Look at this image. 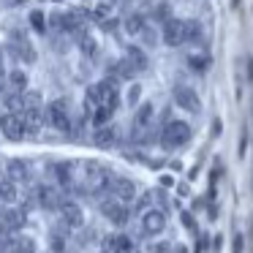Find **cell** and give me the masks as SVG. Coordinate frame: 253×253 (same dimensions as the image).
Segmentation results:
<instances>
[{
    "label": "cell",
    "mask_w": 253,
    "mask_h": 253,
    "mask_svg": "<svg viewBox=\"0 0 253 253\" xmlns=\"http://www.w3.org/2000/svg\"><path fill=\"white\" fill-rule=\"evenodd\" d=\"M44 120L57 131H71V112H68V101L66 98H55L44 112Z\"/></svg>",
    "instance_id": "cell-1"
},
{
    "label": "cell",
    "mask_w": 253,
    "mask_h": 253,
    "mask_svg": "<svg viewBox=\"0 0 253 253\" xmlns=\"http://www.w3.org/2000/svg\"><path fill=\"white\" fill-rule=\"evenodd\" d=\"M0 131L8 142H22L25 139V117L19 112H6V115H0Z\"/></svg>",
    "instance_id": "cell-2"
},
{
    "label": "cell",
    "mask_w": 253,
    "mask_h": 253,
    "mask_svg": "<svg viewBox=\"0 0 253 253\" xmlns=\"http://www.w3.org/2000/svg\"><path fill=\"white\" fill-rule=\"evenodd\" d=\"M101 215H104L112 226H126L131 212H128V204H123L120 199H104V202H101Z\"/></svg>",
    "instance_id": "cell-3"
},
{
    "label": "cell",
    "mask_w": 253,
    "mask_h": 253,
    "mask_svg": "<svg viewBox=\"0 0 253 253\" xmlns=\"http://www.w3.org/2000/svg\"><path fill=\"white\" fill-rule=\"evenodd\" d=\"M193 136L191 126L182 120H171L169 126H164V142L169 147H180V144H188V139Z\"/></svg>",
    "instance_id": "cell-4"
},
{
    "label": "cell",
    "mask_w": 253,
    "mask_h": 253,
    "mask_svg": "<svg viewBox=\"0 0 253 253\" xmlns=\"http://www.w3.org/2000/svg\"><path fill=\"white\" fill-rule=\"evenodd\" d=\"M161 39H164L166 46H180L188 41V22H182V19H169V22L164 25V30H161Z\"/></svg>",
    "instance_id": "cell-5"
},
{
    "label": "cell",
    "mask_w": 253,
    "mask_h": 253,
    "mask_svg": "<svg viewBox=\"0 0 253 253\" xmlns=\"http://www.w3.org/2000/svg\"><path fill=\"white\" fill-rule=\"evenodd\" d=\"M174 104L180 106L182 112H199L202 109V101H199L196 90L188 87V84H177L174 87Z\"/></svg>",
    "instance_id": "cell-6"
},
{
    "label": "cell",
    "mask_w": 253,
    "mask_h": 253,
    "mask_svg": "<svg viewBox=\"0 0 253 253\" xmlns=\"http://www.w3.org/2000/svg\"><path fill=\"white\" fill-rule=\"evenodd\" d=\"M164 226H166V215L161 212V210H147V212L142 215V234L155 237V234L164 231Z\"/></svg>",
    "instance_id": "cell-7"
},
{
    "label": "cell",
    "mask_w": 253,
    "mask_h": 253,
    "mask_svg": "<svg viewBox=\"0 0 253 253\" xmlns=\"http://www.w3.org/2000/svg\"><path fill=\"white\" fill-rule=\"evenodd\" d=\"M6 177L11 182H30V166L22 158H11L6 161Z\"/></svg>",
    "instance_id": "cell-8"
},
{
    "label": "cell",
    "mask_w": 253,
    "mask_h": 253,
    "mask_svg": "<svg viewBox=\"0 0 253 253\" xmlns=\"http://www.w3.org/2000/svg\"><path fill=\"white\" fill-rule=\"evenodd\" d=\"M36 199H39V204L46 210H60L63 207L60 196H57V191L52 185H39L36 188Z\"/></svg>",
    "instance_id": "cell-9"
},
{
    "label": "cell",
    "mask_w": 253,
    "mask_h": 253,
    "mask_svg": "<svg viewBox=\"0 0 253 253\" xmlns=\"http://www.w3.org/2000/svg\"><path fill=\"white\" fill-rule=\"evenodd\" d=\"M104 251L106 253H133V240L126 234H112L104 242Z\"/></svg>",
    "instance_id": "cell-10"
},
{
    "label": "cell",
    "mask_w": 253,
    "mask_h": 253,
    "mask_svg": "<svg viewBox=\"0 0 253 253\" xmlns=\"http://www.w3.org/2000/svg\"><path fill=\"white\" fill-rule=\"evenodd\" d=\"M25 117V131L30 133V136H39L41 133V123H44V115H41V109H36V106H28V109L22 112Z\"/></svg>",
    "instance_id": "cell-11"
},
{
    "label": "cell",
    "mask_w": 253,
    "mask_h": 253,
    "mask_svg": "<svg viewBox=\"0 0 253 253\" xmlns=\"http://www.w3.org/2000/svg\"><path fill=\"white\" fill-rule=\"evenodd\" d=\"M112 193H115V199H120V202L126 204V202H131V199L136 196V185H133V180H128V177H117Z\"/></svg>",
    "instance_id": "cell-12"
},
{
    "label": "cell",
    "mask_w": 253,
    "mask_h": 253,
    "mask_svg": "<svg viewBox=\"0 0 253 253\" xmlns=\"http://www.w3.org/2000/svg\"><path fill=\"white\" fill-rule=\"evenodd\" d=\"M126 63L133 68V71H144V68L150 66V60H147V55H144L142 46H128L126 49Z\"/></svg>",
    "instance_id": "cell-13"
},
{
    "label": "cell",
    "mask_w": 253,
    "mask_h": 253,
    "mask_svg": "<svg viewBox=\"0 0 253 253\" xmlns=\"http://www.w3.org/2000/svg\"><path fill=\"white\" fill-rule=\"evenodd\" d=\"M60 212H63V220H66L68 226H74V229H79V226L84 223V215H82V210L77 207V202H63Z\"/></svg>",
    "instance_id": "cell-14"
},
{
    "label": "cell",
    "mask_w": 253,
    "mask_h": 253,
    "mask_svg": "<svg viewBox=\"0 0 253 253\" xmlns=\"http://www.w3.org/2000/svg\"><path fill=\"white\" fill-rule=\"evenodd\" d=\"M8 90H11V93H19V95L28 93V74H25L22 68L8 71Z\"/></svg>",
    "instance_id": "cell-15"
},
{
    "label": "cell",
    "mask_w": 253,
    "mask_h": 253,
    "mask_svg": "<svg viewBox=\"0 0 253 253\" xmlns=\"http://www.w3.org/2000/svg\"><path fill=\"white\" fill-rule=\"evenodd\" d=\"M3 223H6V231H19L25 226V212L22 210H6L3 212Z\"/></svg>",
    "instance_id": "cell-16"
},
{
    "label": "cell",
    "mask_w": 253,
    "mask_h": 253,
    "mask_svg": "<svg viewBox=\"0 0 253 253\" xmlns=\"http://www.w3.org/2000/svg\"><path fill=\"white\" fill-rule=\"evenodd\" d=\"M150 17H153L155 22H164L166 25L171 19V6L166 3V0H155L153 8H150Z\"/></svg>",
    "instance_id": "cell-17"
},
{
    "label": "cell",
    "mask_w": 253,
    "mask_h": 253,
    "mask_svg": "<svg viewBox=\"0 0 253 253\" xmlns=\"http://www.w3.org/2000/svg\"><path fill=\"white\" fill-rule=\"evenodd\" d=\"M8 253H36V240L33 237H17V240L8 242Z\"/></svg>",
    "instance_id": "cell-18"
},
{
    "label": "cell",
    "mask_w": 253,
    "mask_h": 253,
    "mask_svg": "<svg viewBox=\"0 0 253 253\" xmlns=\"http://www.w3.org/2000/svg\"><path fill=\"white\" fill-rule=\"evenodd\" d=\"M0 202H6V204L17 202V182H11L8 177L0 180Z\"/></svg>",
    "instance_id": "cell-19"
},
{
    "label": "cell",
    "mask_w": 253,
    "mask_h": 253,
    "mask_svg": "<svg viewBox=\"0 0 253 253\" xmlns=\"http://www.w3.org/2000/svg\"><path fill=\"white\" fill-rule=\"evenodd\" d=\"M150 120H153V104L144 101V104L136 109V115H133V123H136L139 128H144V126H150Z\"/></svg>",
    "instance_id": "cell-20"
},
{
    "label": "cell",
    "mask_w": 253,
    "mask_h": 253,
    "mask_svg": "<svg viewBox=\"0 0 253 253\" xmlns=\"http://www.w3.org/2000/svg\"><path fill=\"white\" fill-rule=\"evenodd\" d=\"M49 169L60 185H71V164H49Z\"/></svg>",
    "instance_id": "cell-21"
},
{
    "label": "cell",
    "mask_w": 253,
    "mask_h": 253,
    "mask_svg": "<svg viewBox=\"0 0 253 253\" xmlns=\"http://www.w3.org/2000/svg\"><path fill=\"white\" fill-rule=\"evenodd\" d=\"M117 136H120V131H117V128H101V131H95L93 139H95V144H101V147H109Z\"/></svg>",
    "instance_id": "cell-22"
},
{
    "label": "cell",
    "mask_w": 253,
    "mask_h": 253,
    "mask_svg": "<svg viewBox=\"0 0 253 253\" xmlns=\"http://www.w3.org/2000/svg\"><path fill=\"white\" fill-rule=\"evenodd\" d=\"M126 28H128V33H133V36H139V33H147V25H144V17H139V14H133V17H128Z\"/></svg>",
    "instance_id": "cell-23"
},
{
    "label": "cell",
    "mask_w": 253,
    "mask_h": 253,
    "mask_svg": "<svg viewBox=\"0 0 253 253\" xmlns=\"http://www.w3.org/2000/svg\"><path fill=\"white\" fill-rule=\"evenodd\" d=\"M46 22H49V19H46L41 11H30V25H33L36 33H46Z\"/></svg>",
    "instance_id": "cell-24"
},
{
    "label": "cell",
    "mask_w": 253,
    "mask_h": 253,
    "mask_svg": "<svg viewBox=\"0 0 253 253\" xmlns=\"http://www.w3.org/2000/svg\"><path fill=\"white\" fill-rule=\"evenodd\" d=\"M19 104H22V95L19 93H11V90H8V93L3 95V106H8V112H14Z\"/></svg>",
    "instance_id": "cell-25"
},
{
    "label": "cell",
    "mask_w": 253,
    "mask_h": 253,
    "mask_svg": "<svg viewBox=\"0 0 253 253\" xmlns=\"http://www.w3.org/2000/svg\"><path fill=\"white\" fill-rule=\"evenodd\" d=\"M153 196H155V193H150V191L142 193V196L136 199V212H142V215L147 212V207H150V202H153Z\"/></svg>",
    "instance_id": "cell-26"
},
{
    "label": "cell",
    "mask_w": 253,
    "mask_h": 253,
    "mask_svg": "<svg viewBox=\"0 0 253 253\" xmlns=\"http://www.w3.org/2000/svg\"><path fill=\"white\" fill-rule=\"evenodd\" d=\"M49 248H52L55 253H63V251H66V242H63V234H52V237H49Z\"/></svg>",
    "instance_id": "cell-27"
},
{
    "label": "cell",
    "mask_w": 253,
    "mask_h": 253,
    "mask_svg": "<svg viewBox=\"0 0 253 253\" xmlns=\"http://www.w3.org/2000/svg\"><path fill=\"white\" fill-rule=\"evenodd\" d=\"M199 39H202V25L188 22V41H199Z\"/></svg>",
    "instance_id": "cell-28"
},
{
    "label": "cell",
    "mask_w": 253,
    "mask_h": 253,
    "mask_svg": "<svg viewBox=\"0 0 253 253\" xmlns=\"http://www.w3.org/2000/svg\"><path fill=\"white\" fill-rule=\"evenodd\" d=\"M188 63H191V68H196V71H204V68L210 66V57H188Z\"/></svg>",
    "instance_id": "cell-29"
},
{
    "label": "cell",
    "mask_w": 253,
    "mask_h": 253,
    "mask_svg": "<svg viewBox=\"0 0 253 253\" xmlns=\"http://www.w3.org/2000/svg\"><path fill=\"white\" fill-rule=\"evenodd\" d=\"M82 49H84V55H87V57H95V55H98V44H95V41H82Z\"/></svg>",
    "instance_id": "cell-30"
},
{
    "label": "cell",
    "mask_w": 253,
    "mask_h": 253,
    "mask_svg": "<svg viewBox=\"0 0 253 253\" xmlns=\"http://www.w3.org/2000/svg\"><path fill=\"white\" fill-rule=\"evenodd\" d=\"M180 220H182V223H185V229L196 231V220H193V215L188 212V210H182V212H180Z\"/></svg>",
    "instance_id": "cell-31"
},
{
    "label": "cell",
    "mask_w": 253,
    "mask_h": 253,
    "mask_svg": "<svg viewBox=\"0 0 253 253\" xmlns=\"http://www.w3.org/2000/svg\"><path fill=\"white\" fill-rule=\"evenodd\" d=\"M49 28L52 30H63V14H49Z\"/></svg>",
    "instance_id": "cell-32"
},
{
    "label": "cell",
    "mask_w": 253,
    "mask_h": 253,
    "mask_svg": "<svg viewBox=\"0 0 253 253\" xmlns=\"http://www.w3.org/2000/svg\"><path fill=\"white\" fill-rule=\"evenodd\" d=\"M8 87V74H6V66H3V57H0V93Z\"/></svg>",
    "instance_id": "cell-33"
},
{
    "label": "cell",
    "mask_w": 253,
    "mask_h": 253,
    "mask_svg": "<svg viewBox=\"0 0 253 253\" xmlns=\"http://www.w3.org/2000/svg\"><path fill=\"white\" fill-rule=\"evenodd\" d=\"M139 95H142V84H133L128 93V104H139Z\"/></svg>",
    "instance_id": "cell-34"
},
{
    "label": "cell",
    "mask_w": 253,
    "mask_h": 253,
    "mask_svg": "<svg viewBox=\"0 0 253 253\" xmlns=\"http://www.w3.org/2000/svg\"><path fill=\"white\" fill-rule=\"evenodd\" d=\"M150 253H169V242H153Z\"/></svg>",
    "instance_id": "cell-35"
},
{
    "label": "cell",
    "mask_w": 253,
    "mask_h": 253,
    "mask_svg": "<svg viewBox=\"0 0 253 253\" xmlns=\"http://www.w3.org/2000/svg\"><path fill=\"white\" fill-rule=\"evenodd\" d=\"M231 251H234V253H242V251H245V240H242L240 234L234 237V248H231Z\"/></svg>",
    "instance_id": "cell-36"
},
{
    "label": "cell",
    "mask_w": 253,
    "mask_h": 253,
    "mask_svg": "<svg viewBox=\"0 0 253 253\" xmlns=\"http://www.w3.org/2000/svg\"><path fill=\"white\" fill-rule=\"evenodd\" d=\"M193 210H204V199H196V202H193Z\"/></svg>",
    "instance_id": "cell-37"
},
{
    "label": "cell",
    "mask_w": 253,
    "mask_h": 253,
    "mask_svg": "<svg viewBox=\"0 0 253 253\" xmlns=\"http://www.w3.org/2000/svg\"><path fill=\"white\" fill-rule=\"evenodd\" d=\"M22 3H30V0H8V6H22Z\"/></svg>",
    "instance_id": "cell-38"
},
{
    "label": "cell",
    "mask_w": 253,
    "mask_h": 253,
    "mask_svg": "<svg viewBox=\"0 0 253 253\" xmlns=\"http://www.w3.org/2000/svg\"><path fill=\"white\" fill-rule=\"evenodd\" d=\"M177 253H188V251H185V248H182V245H177Z\"/></svg>",
    "instance_id": "cell-39"
},
{
    "label": "cell",
    "mask_w": 253,
    "mask_h": 253,
    "mask_svg": "<svg viewBox=\"0 0 253 253\" xmlns=\"http://www.w3.org/2000/svg\"><path fill=\"white\" fill-rule=\"evenodd\" d=\"M231 6H234V8H237V6H240V0H231Z\"/></svg>",
    "instance_id": "cell-40"
},
{
    "label": "cell",
    "mask_w": 253,
    "mask_h": 253,
    "mask_svg": "<svg viewBox=\"0 0 253 253\" xmlns=\"http://www.w3.org/2000/svg\"><path fill=\"white\" fill-rule=\"evenodd\" d=\"M101 253H106V251H101Z\"/></svg>",
    "instance_id": "cell-41"
}]
</instances>
